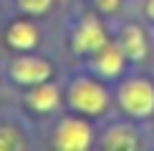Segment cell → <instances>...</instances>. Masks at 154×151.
<instances>
[{"label": "cell", "mask_w": 154, "mask_h": 151, "mask_svg": "<svg viewBox=\"0 0 154 151\" xmlns=\"http://www.w3.org/2000/svg\"><path fill=\"white\" fill-rule=\"evenodd\" d=\"M146 13L154 18V0H149V3H146Z\"/></svg>", "instance_id": "obj_14"}, {"label": "cell", "mask_w": 154, "mask_h": 151, "mask_svg": "<svg viewBox=\"0 0 154 151\" xmlns=\"http://www.w3.org/2000/svg\"><path fill=\"white\" fill-rule=\"evenodd\" d=\"M71 101L76 108H81L86 113H101L106 106V93L101 86L91 83V81H79L71 91Z\"/></svg>", "instance_id": "obj_2"}, {"label": "cell", "mask_w": 154, "mask_h": 151, "mask_svg": "<svg viewBox=\"0 0 154 151\" xmlns=\"http://www.w3.org/2000/svg\"><path fill=\"white\" fill-rule=\"evenodd\" d=\"M104 46H106L104 28H101L96 20H86L81 25V30L76 33V50H81V53H91V50H99Z\"/></svg>", "instance_id": "obj_5"}, {"label": "cell", "mask_w": 154, "mask_h": 151, "mask_svg": "<svg viewBox=\"0 0 154 151\" xmlns=\"http://www.w3.org/2000/svg\"><path fill=\"white\" fill-rule=\"evenodd\" d=\"M56 103H58L56 86H41L30 93V106H35L38 111H51V108H56Z\"/></svg>", "instance_id": "obj_8"}, {"label": "cell", "mask_w": 154, "mask_h": 151, "mask_svg": "<svg viewBox=\"0 0 154 151\" xmlns=\"http://www.w3.org/2000/svg\"><path fill=\"white\" fill-rule=\"evenodd\" d=\"M56 144H58L61 149H86L88 144H91V131H88V126L81 123V121H63L58 126Z\"/></svg>", "instance_id": "obj_3"}, {"label": "cell", "mask_w": 154, "mask_h": 151, "mask_svg": "<svg viewBox=\"0 0 154 151\" xmlns=\"http://www.w3.org/2000/svg\"><path fill=\"white\" fill-rule=\"evenodd\" d=\"M124 50L116 46H104L99 48V58H96V68H99L104 76H116L124 66Z\"/></svg>", "instance_id": "obj_6"}, {"label": "cell", "mask_w": 154, "mask_h": 151, "mask_svg": "<svg viewBox=\"0 0 154 151\" xmlns=\"http://www.w3.org/2000/svg\"><path fill=\"white\" fill-rule=\"evenodd\" d=\"M51 66L38 58H20L13 63V76H15L20 83H38V81L48 78Z\"/></svg>", "instance_id": "obj_4"}, {"label": "cell", "mask_w": 154, "mask_h": 151, "mask_svg": "<svg viewBox=\"0 0 154 151\" xmlns=\"http://www.w3.org/2000/svg\"><path fill=\"white\" fill-rule=\"evenodd\" d=\"M144 35H142V30L139 28H124V35H121V50H124L129 58H142L144 55Z\"/></svg>", "instance_id": "obj_7"}, {"label": "cell", "mask_w": 154, "mask_h": 151, "mask_svg": "<svg viewBox=\"0 0 154 151\" xmlns=\"http://www.w3.org/2000/svg\"><path fill=\"white\" fill-rule=\"evenodd\" d=\"M121 106L134 116L154 111V88L146 81H129L121 88Z\"/></svg>", "instance_id": "obj_1"}, {"label": "cell", "mask_w": 154, "mask_h": 151, "mask_svg": "<svg viewBox=\"0 0 154 151\" xmlns=\"http://www.w3.org/2000/svg\"><path fill=\"white\" fill-rule=\"evenodd\" d=\"M20 5L30 13H43L51 5V0H20Z\"/></svg>", "instance_id": "obj_12"}, {"label": "cell", "mask_w": 154, "mask_h": 151, "mask_svg": "<svg viewBox=\"0 0 154 151\" xmlns=\"http://www.w3.org/2000/svg\"><path fill=\"white\" fill-rule=\"evenodd\" d=\"M20 146V138L15 136L13 129H0V149H15Z\"/></svg>", "instance_id": "obj_11"}, {"label": "cell", "mask_w": 154, "mask_h": 151, "mask_svg": "<svg viewBox=\"0 0 154 151\" xmlns=\"http://www.w3.org/2000/svg\"><path fill=\"white\" fill-rule=\"evenodd\" d=\"M99 5L104 10H116V5H119V0H99Z\"/></svg>", "instance_id": "obj_13"}, {"label": "cell", "mask_w": 154, "mask_h": 151, "mask_svg": "<svg viewBox=\"0 0 154 151\" xmlns=\"http://www.w3.org/2000/svg\"><path fill=\"white\" fill-rule=\"evenodd\" d=\"M104 144L109 149H134L137 146V138L129 129H114L111 134L104 138Z\"/></svg>", "instance_id": "obj_10"}, {"label": "cell", "mask_w": 154, "mask_h": 151, "mask_svg": "<svg viewBox=\"0 0 154 151\" xmlns=\"http://www.w3.org/2000/svg\"><path fill=\"white\" fill-rule=\"evenodd\" d=\"M8 40L15 48H30L35 43V28L28 25V23H15L8 33Z\"/></svg>", "instance_id": "obj_9"}]
</instances>
